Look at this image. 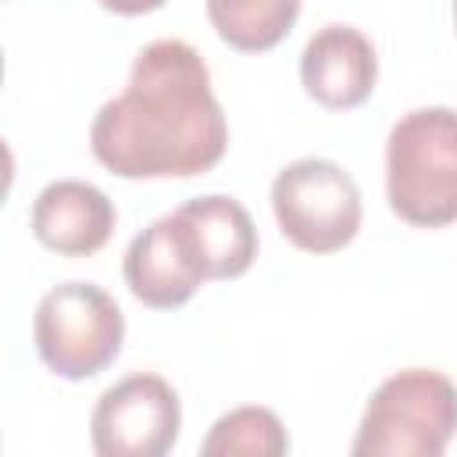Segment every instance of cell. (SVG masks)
I'll return each mask as SVG.
<instances>
[{
    "label": "cell",
    "instance_id": "obj_9",
    "mask_svg": "<svg viewBox=\"0 0 457 457\" xmlns=\"http://www.w3.org/2000/svg\"><path fill=\"white\" fill-rule=\"evenodd\" d=\"M118 211L111 196L82 179H57L32 200V236L57 257H89L114 236Z\"/></svg>",
    "mask_w": 457,
    "mask_h": 457
},
{
    "label": "cell",
    "instance_id": "obj_3",
    "mask_svg": "<svg viewBox=\"0 0 457 457\" xmlns=\"http://www.w3.org/2000/svg\"><path fill=\"white\" fill-rule=\"evenodd\" d=\"M457 436V386L432 368L389 375L368 400L353 457H439Z\"/></svg>",
    "mask_w": 457,
    "mask_h": 457
},
{
    "label": "cell",
    "instance_id": "obj_10",
    "mask_svg": "<svg viewBox=\"0 0 457 457\" xmlns=\"http://www.w3.org/2000/svg\"><path fill=\"white\" fill-rule=\"evenodd\" d=\"M175 211L186 218L211 278L225 282V278H239L250 271V264L257 261L261 239H257V225L250 211L236 196L207 193V196L186 200Z\"/></svg>",
    "mask_w": 457,
    "mask_h": 457
},
{
    "label": "cell",
    "instance_id": "obj_6",
    "mask_svg": "<svg viewBox=\"0 0 457 457\" xmlns=\"http://www.w3.org/2000/svg\"><path fill=\"white\" fill-rule=\"evenodd\" d=\"M182 432V403L154 371L107 386L89 414V443L100 457H164Z\"/></svg>",
    "mask_w": 457,
    "mask_h": 457
},
{
    "label": "cell",
    "instance_id": "obj_12",
    "mask_svg": "<svg viewBox=\"0 0 457 457\" xmlns=\"http://www.w3.org/2000/svg\"><path fill=\"white\" fill-rule=\"evenodd\" d=\"M204 457H282L289 453V432L268 407H236L221 414L200 443Z\"/></svg>",
    "mask_w": 457,
    "mask_h": 457
},
{
    "label": "cell",
    "instance_id": "obj_2",
    "mask_svg": "<svg viewBox=\"0 0 457 457\" xmlns=\"http://www.w3.org/2000/svg\"><path fill=\"white\" fill-rule=\"evenodd\" d=\"M386 200L414 228L457 221V111L414 107L386 139Z\"/></svg>",
    "mask_w": 457,
    "mask_h": 457
},
{
    "label": "cell",
    "instance_id": "obj_7",
    "mask_svg": "<svg viewBox=\"0 0 457 457\" xmlns=\"http://www.w3.org/2000/svg\"><path fill=\"white\" fill-rule=\"evenodd\" d=\"M121 275L129 293L154 311H175L189 303L204 282H211L204 253L179 211L161 214L132 236L121 261Z\"/></svg>",
    "mask_w": 457,
    "mask_h": 457
},
{
    "label": "cell",
    "instance_id": "obj_11",
    "mask_svg": "<svg viewBox=\"0 0 457 457\" xmlns=\"http://www.w3.org/2000/svg\"><path fill=\"white\" fill-rule=\"evenodd\" d=\"M207 18L221 43L239 54H261L289 36L300 0H207Z\"/></svg>",
    "mask_w": 457,
    "mask_h": 457
},
{
    "label": "cell",
    "instance_id": "obj_1",
    "mask_svg": "<svg viewBox=\"0 0 457 457\" xmlns=\"http://www.w3.org/2000/svg\"><path fill=\"white\" fill-rule=\"evenodd\" d=\"M228 146V121L204 57L186 39L146 43L129 82L93 125L89 150L118 179H193Z\"/></svg>",
    "mask_w": 457,
    "mask_h": 457
},
{
    "label": "cell",
    "instance_id": "obj_13",
    "mask_svg": "<svg viewBox=\"0 0 457 457\" xmlns=\"http://www.w3.org/2000/svg\"><path fill=\"white\" fill-rule=\"evenodd\" d=\"M104 11H114V14H125V18H136V14H150L157 7H164V0H100Z\"/></svg>",
    "mask_w": 457,
    "mask_h": 457
},
{
    "label": "cell",
    "instance_id": "obj_5",
    "mask_svg": "<svg viewBox=\"0 0 457 457\" xmlns=\"http://www.w3.org/2000/svg\"><path fill=\"white\" fill-rule=\"evenodd\" d=\"M278 232L303 253H336L353 243L364 204L353 175L328 157H300L271 179Z\"/></svg>",
    "mask_w": 457,
    "mask_h": 457
},
{
    "label": "cell",
    "instance_id": "obj_8",
    "mask_svg": "<svg viewBox=\"0 0 457 457\" xmlns=\"http://www.w3.org/2000/svg\"><path fill=\"white\" fill-rule=\"evenodd\" d=\"M300 82L303 93L328 111L361 107L378 82V57L371 39L343 21L318 29L300 54Z\"/></svg>",
    "mask_w": 457,
    "mask_h": 457
},
{
    "label": "cell",
    "instance_id": "obj_14",
    "mask_svg": "<svg viewBox=\"0 0 457 457\" xmlns=\"http://www.w3.org/2000/svg\"><path fill=\"white\" fill-rule=\"evenodd\" d=\"M453 29H457V0H453Z\"/></svg>",
    "mask_w": 457,
    "mask_h": 457
},
{
    "label": "cell",
    "instance_id": "obj_4",
    "mask_svg": "<svg viewBox=\"0 0 457 457\" xmlns=\"http://www.w3.org/2000/svg\"><path fill=\"white\" fill-rule=\"evenodd\" d=\"M39 361L68 382H82L114 364L125 343V314L96 282H61L46 289L32 314Z\"/></svg>",
    "mask_w": 457,
    "mask_h": 457
}]
</instances>
